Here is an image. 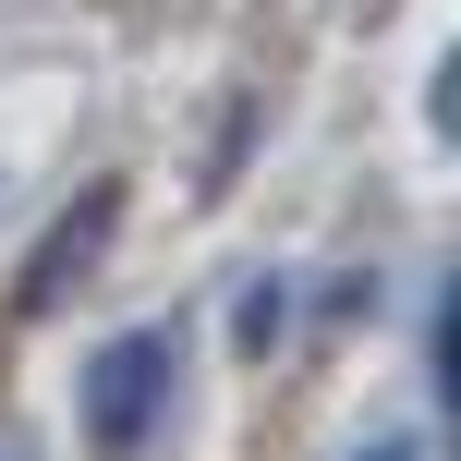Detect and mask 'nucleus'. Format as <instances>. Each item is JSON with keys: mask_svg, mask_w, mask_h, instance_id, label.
<instances>
[{"mask_svg": "<svg viewBox=\"0 0 461 461\" xmlns=\"http://www.w3.org/2000/svg\"><path fill=\"white\" fill-rule=\"evenodd\" d=\"M158 401H170V340H158V328H122V340L86 365V438L110 449V461H122V449H146Z\"/></svg>", "mask_w": 461, "mask_h": 461, "instance_id": "obj_1", "label": "nucleus"}, {"mask_svg": "<svg viewBox=\"0 0 461 461\" xmlns=\"http://www.w3.org/2000/svg\"><path fill=\"white\" fill-rule=\"evenodd\" d=\"M376 461H413V449H376Z\"/></svg>", "mask_w": 461, "mask_h": 461, "instance_id": "obj_2", "label": "nucleus"}]
</instances>
